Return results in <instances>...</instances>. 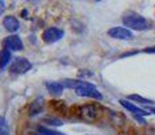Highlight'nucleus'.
I'll use <instances>...</instances> for the list:
<instances>
[{"instance_id":"f257e3e1","label":"nucleus","mask_w":155,"mask_h":135,"mask_svg":"<svg viewBox=\"0 0 155 135\" xmlns=\"http://www.w3.org/2000/svg\"><path fill=\"white\" fill-rule=\"evenodd\" d=\"M123 23L126 27H130V30H138V31H143V30L148 29V22L146 18L136 12H128L123 16Z\"/></svg>"},{"instance_id":"f03ea898","label":"nucleus","mask_w":155,"mask_h":135,"mask_svg":"<svg viewBox=\"0 0 155 135\" xmlns=\"http://www.w3.org/2000/svg\"><path fill=\"white\" fill-rule=\"evenodd\" d=\"M76 93L78 96H82V97H91L94 99V100H101L103 99V95L99 92V89L88 81H81L80 83V85L76 89Z\"/></svg>"},{"instance_id":"7ed1b4c3","label":"nucleus","mask_w":155,"mask_h":135,"mask_svg":"<svg viewBox=\"0 0 155 135\" xmlns=\"http://www.w3.org/2000/svg\"><path fill=\"white\" fill-rule=\"evenodd\" d=\"M78 116L85 122H94L100 116V108L94 104H86L78 108Z\"/></svg>"},{"instance_id":"20e7f679","label":"nucleus","mask_w":155,"mask_h":135,"mask_svg":"<svg viewBox=\"0 0 155 135\" xmlns=\"http://www.w3.org/2000/svg\"><path fill=\"white\" fill-rule=\"evenodd\" d=\"M64 30L58 29V27H50V29H46L42 32V39L46 43H55V42L61 41L64 38Z\"/></svg>"},{"instance_id":"39448f33","label":"nucleus","mask_w":155,"mask_h":135,"mask_svg":"<svg viewBox=\"0 0 155 135\" xmlns=\"http://www.w3.org/2000/svg\"><path fill=\"white\" fill-rule=\"evenodd\" d=\"M31 68H32L31 62H30L28 59L20 57V58H16L12 62V65L10 66V70H11V73H14V74H25V73H27Z\"/></svg>"},{"instance_id":"423d86ee","label":"nucleus","mask_w":155,"mask_h":135,"mask_svg":"<svg viewBox=\"0 0 155 135\" xmlns=\"http://www.w3.org/2000/svg\"><path fill=\"white\" fill-rule=\"evenodd\" d=\"M108 35L115 39H131L134 37L132 31L130 29H126V27H112V29L108 30Z\"/></svg>"},{"instance_id":"0eeeda50","label":"nucleus","mask_w":155,"mask_h":135,"mask_svg":"<svg viewBox=\"0 0 155 135\" xmlns=\"http://www.w3.org/2000/svg\"><path fill=\"white\" fill-rule=\"evenodd\" d=\"M4 47L7 50H12V52H18V50H23V42L18 35H11V37H7L3 42Z\"/></svg>"},{"instance_id":"6e6552de","label":"nucleus","mask_w":155,"mask_h":135,"mask_svg":"<svg viewBox=\"0 0 155 135\" xmlns=\"http://www.w3.org/2000/svg\"><path fill=\"white\" fill-rule=\"evenodd\" d=\"M119 103H120L121 106L126 108V110H128L130 112L135 113V115H138V116H147V115H150V112H148V111L142 110L140 107H138V106H135V104L130 103V101L126 100V99H121V100H119Z\"/></svg>"},{"instance_id":"1a4fd4ad","label":"nucleus","mask_w":155,"mask_h":135,"mask_svg":"<svg viewBox=\"0 0 155 135\" xmlns=\"http://www.w3.org/2000/svg\"><path fill=\"white\" fill-rule=\"evenodd\" d=\"M3 25H4L5 30H7V31H10V32H16L18 30L20 29L19 20H18L15 16H12V15H8V16H5L4 20H3Z\"/></svg>"},{"instance_id":"9d476101","label":"nucleus","mask_w":155,"mask_h":135,"mask_svg":"<svg viewBox=\"0 0 155 135\" xmlns=\"http://www.w3.org/2000/svg\"><path fill=\"white\" fill-rule=\"evenodd\" d=\"M45 85H46L47 91L53 95H61L62 92H64V88H65L61 83H57V81H47Z\"/></svg>"},{"instance_id":"9b49d317","label":"nucleus","mask_w":155,"mask_h":135,"mask_svg":"<svg viewBox=\"0 0 155 135\" xmlns=\"http://www.w3.org/2000/svg\"><path fill=\"white\" fill-rule=\"evenodd\" d=\"M11 62V52L7 49L0 50V69H4Z\"/></svg>"},{"instance_id":"f8f14e48","label":"nucleus","mask_w":155,"mask_h":135,"mask_svg":"<svg viewBox=\"0 0 155 135\" xmlns=\"http://www.w3.org/2000/svg\"><path fill=\"white\" fill-rule=\"evenodd\" d=\"M43 107V100L42 99H37L35 101H32L31 106H30V115H37L42 111Z\"/></svg>"},{"instance_id":"ddd939ff","label":"nucleus","mask_w":155,"mask_h":135,"mask_svg":"<svg viewBox=\"0 0 155 135\" xmlns=\"http://www.w3.org/2000/svg\"><path fill=\"white\" fill-rule=\"evenodd\" d=\"M38 134L39 135H65L62 133H58V131H54V130H50L47 127H43V126H39L38 127Z\"/></svg>"},{"instance_id":"4468645a","label":"nucleus","mask_w":155,"mask_h":135,"mask_svg":"<svg viewBox=\"0 0 155 135\" xmlns=\"http://www.w3.org/2000/svg\"><path fill=\"white\" fill-rule=\"evenodd\" d=\"M0 135H10V128H8L7 120L3 116H0Z\"/></svg>"},{"instance_id":"2eb2a0df","label":"nucleus","mask_w":155,"mask_h":135,"mask_svg":"<svg viewBox=\"0 0 155 135\" xmlns=\"http://www.w3.org/2000/svg\"><path fill=\"white\" fill-rule=\"evenodd\" d=\"M128 99H130V100L139 101V103H142V104H153V103H154L153 100L144 99V97H142V96H139V95H130V96H128Z\"/></svg>"},{"instance_id":"dca6fc26","label":"nucleus","mask_w":155,"mask_h":135,"mask_svg":"<svg viewBox=\"0 0 155 135\" xmlns=\"http://www.w3.org/2000/svg\"><path fill=\"white\" fill-rule=\"evenodd\" d=\"M45 123H53V126H62V122L59 120V119H46Z\"/></svg>"},{"instance_id":"f3484780","label":"nucleus","mask_w":155,"mask_h":135,"mask_svg":"<svg viewBox=\"0 0 155 135\" xmlns=\"http://www.w3.org/2000/svg\"><path fill=\"white\" fill-rule=\"evenodd\" d=\"M144 53H151V54H155V46L153 47H146L144 50H143Z\"/></svg>"},{"instance_id":"a211bd4d","label":"nucleus","mask_w":155,"mask_h":135,"mask_svg":"<svg viewBox=\"0 0 155 135\" xmlns=\"http://www.w3.org/2000/svg\"><path fill=\"white\" fill-rule=\"evenodd\" d=\"M4 10H5V3L0 0V15H2L3 12H4Z\"/></svg>"}]
</instances>
